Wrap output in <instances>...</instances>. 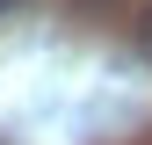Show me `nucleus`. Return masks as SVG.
<instances>
[{
  "mask_svg": "<svg viewBox=\"0 0 152 145\" xmlns=\"http://www.w3.org/2000/svg\"><path fill=\"white\" fill-rule=\"evenodd\" d=\"M138 51H145V65H152V0H145V15H138Z\"/></svg>",
  "mask_w": 152,
  "mask_h": 145,
  "instance_id": "nucleus-1",
  "label": "nucleus"
},
{
  "mask_svg": "<svg viewBox=\"0 0 152 145\" xmlns=\"http://www.w3.org/2000/svg\"><path fill=\"white\" fill-rule=\"evenodd\" d=\"M7 7H15V0H0V15H7Z\"/></svg>",
  "mask_w": 152,
  "mask_h": 145,
  "instance_id": "nucleus-2",
  "label": "nucleus"
}]
</instances>
